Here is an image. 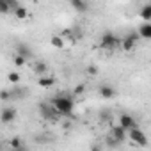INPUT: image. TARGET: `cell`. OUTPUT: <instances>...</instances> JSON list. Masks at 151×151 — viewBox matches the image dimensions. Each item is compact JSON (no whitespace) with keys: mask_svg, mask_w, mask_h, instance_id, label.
<instances>
[{"mask_svg":"<svg viewBox=\"0 0 151 151\" xmlns=\"http://www.w3.org/2000/svg\"><path fill=\"white\" fill-rule=\"evenodd\" d=\"M9 147H13V149H23V147H25V144L22 142V139H20V137H14V139H11V140H9Z\"/></svg>","mask_w":151,"mask_h":151,"instance_id":"e0dca14e","label":"cell"},{"mask_svg":"<svg viewBox=\"0 0 151 151\" xmlns=\"http://www.w3.org/2000/svg\"><path fill=\"white\" fill-rule=\"evenodd\" d=\"M52 107L60 114V117H69L73 112H75V100L73 96L69 94H64V93H59L57 96H53L50 100Z\"/></svg>","mask_w":151,"mask_h":151,"instance_id":"6da1fadb","label":"cell"},{"mask_svg":"<svg viewBox=\"0 0 151 151\" xmlns=\"http://www.w3.org/2000/svg\"><path fill=\"white\" fill-rule=\"evenodd\" d=\"M11 96H13V93H11V91H7V89H2V91H0V100H2V101L11 100Z\"/></svg>","mask_w":151,"mask_h":151,"instance_id":"7402d4cb","label":"cell"},{"mask_svg":"<svg viewBox=\"0 0 151 151\" xmlns=\"http://www.w3.org/2000/svg\"><path fill=\"white\" fill-rule=\"evenodd\" d=\"M110 135H112L116 140L123 142V140L126 139V130H124L121 124H116V126H112V130H110Z\"/></svg>","mask_w":151,"mask_h":151,"instance_id":"30bf717a","label":"cell"},{"mask_svg":"<svg viewBox=\"0 0 151 151\" xmlns=\"http://www.w3.org/2000/svg\"><path fill=\"white\" fill-rule=\"evenodd\" d=\"M39 114H41L43 119H46V121H50V123H59V119H60V114L52 107L50 101L39 103Z\"/></svg>","mask_w":151,"mask_h":151,"instance_id":"7a4b0ae2","label":"cell"},{"mask_svg":"<svg viewBox=\"0 0 151 151\" xmlns=\"http://www.w3.org/2000/svg\"><path fill=\"white\" fill-rule=\"evenodd\" d=\"M140 18L144 22H151V6L149 4H144L142 9H140Z\"/></svg>","mask_w":151,"mask_h":151,"instance_id":"9a60e30c","label":"cell"},{"mask_svg":"<svg viewBox=\"0 0 151 151\" xmlns=\"http://www.w3.org/2000/svg\"><path fill=\"white\" fill-rule=\"evenodd\" d=\"M7 80H9L11 84H18V82L22 80V77H20V73H16V71H11V73L7 75Z\"/></svg>","mask_w":151,"mask_h":151,"instance_id":"d6986e66","label":"cell"},{"mask_svg":"<svg viewBox=\"0 0 151 151\" xmlns=\"http://www.w3.org/2000/svg\"><path fill=\"white\" fill-rule=\"evenodd\" d=\"M25 64H27V59H25V57H22V55H16V57H14V66L23 68Z\"/></svg>","mask_w":151,"mask_h":151,"instance_id":"44dd1931","label":"cell"},{"mask_svg":"<svg viewBox=\"0 0 151 151\" xmlns=\"http://www.w3.org/2000/svg\"><path fill=\"white\" fill-rule=\"evenodd\" d=\"M7 6H9V11L13 13V11H14L20 4H18V0H7Z\"/></svg>","mask_w":151,"mask_h":151,"instance_id":"d4e9b609","label":"cell"},{"mask_svg":"<svg viewBox=\"0 0 151 151\" xmlns=\"http://www.w3.org/2000/svg\"><path fill=\"white\" fill-rule=\"evenodd\" d=\"M107 144H109L110 147H117V146H119L121 142H119V140H116V139H114V137L110 135V137H107Z\"/></svg>","mask_w":151,"mask_h":151,"instance_id":"603a6c76","label":"cell"},{"mask_svg":"<svg viewBox=\"0 0 151 151\" xmlns=\"http://www.w3.org/2000/svg\"><path fill=\"white\" fill-rule=\"evenodd\" d=\"M73 32H75V30H71V29H64L60 36H62L64 39H66V37H68V39H73Z\"/></svg>","mask_w":151,"mask_h":151,"instance_id":"cb8c5ba5","label":"cell"},{"mask_svg":"<svg viewBox=\"0 0 151 151\" xmlns=\"http://www.w3.org/2000/svg\"><path fill=\"white\" fill-rule=\"evenodd\" d=\"M87 71H89V75H96V71H98V69H96L94 66H89V68H87Z\"/></svg>","mask_w":151,"mask_h":151,"instance_id":"4316f807","label":"cell"},{"mask_svg":"<svg viewBox=\"0 0 151 151\" xmlns=\"http://www.w3.org/2000/svg\"><path fill=\"white\" fill-rule=\"evenodd\" d=\"M53 84H55V78H53V77H45V75H41L39 80H37V86L43 87V89H48V87H52Z\"/></svg>","mask_w":151,"mask_h":151,"instance_id":"4fadbf2b","label":"cell"},{"mask_svg":"<svg viewBox=\"0 0 151 151\" xmlns=\"http://www.w3.org/2000/svg\"><path fill=\"white\" fill-rule=\"evenodd\" d=\"M69 6L77 13H87L89 11V0H69Z\"/></svg>","mask_w":151,"mask_h":151,"instance_id":"ba28073f","label":"cell"},{"mask_svg":"<svg viewBox=\"0 0 151 151\" xmlns=\"http://www.w3.org/2000/svg\"><path fill=\"white\" fill-rule=\"evenodd\" d=\"M84 91H86V87L80 84V86H77V87H75V91H73V94L75 96H80V94H84Z\"/></svg>","mask_w":151,"mask_h":151,"instance_id":"484cf974","label":"cell"},{"mask_svg":"<svg viewBox=\"0 0 151 151\" xmlns=\"http://www.w3.org/2000/svg\"><path fill=\"white\" fill-rule=\"evenodd\" d=\"M98 94H100L103 100H112V98L116 96V89H114L112 86L105 84V86H101V87L98 89Z\"/></svg>","mask_w":151,"mask_h":151,"instance_id":"9c48e42d","label":"cell"},{"mask_svg":"<svg viewBox=\"0 0 151 151\" xmlns=\"http://www.w3.org/2000/svg\"><path fill=\"white\" fill-rule=\"evenodd\" d=\"M137 34H139V37H142V39H151V23H149V22L142 23V25L139 27Z\"/></svg>","mask_w":151,"mask_h":151,"instance_id":"8fae6325","label":"cell"},{"mask_svg":"<svg viewBox=\"0 0 151 151\" xmlns=\"http://www.w3.org/2000/svg\"><path fill=\"white\" fill-rule=\"evenodd\" d=\"M126 132H128L126 133V139H130L133 144H137L139 147H146L147 146V137H146V133L139 126H133V128H130Z\"/></svg>","mask_w":151,"mask_h":151,"instance_id":"3957f363","label":"cell"},{"mask_svg":"<svg viewBox=\"0 0 151 151\" xmlns=\"http://www.w3.org/2000/svg\"><path fill=\"white\" fill-rule=\"evenodd\" d=\"M50 45L57 50H62L64 48V37L62 36H52L50 37Z\"/></svg>","mask_w":151,"mask_h":151,"instance_id":"5bb4252c","label":"cell"},{"mask_svg":"<svg viewBox=\"0 0 151 151\" xmlns=\"http://www.w3.org/2000/svg\"><path fill=\"white\" fill-rule=\"evenodd\" d=\"M13 13H14V16H16L18 20H25V18H27V9H25V7H22V6H18Z\"/></svg>","mask_w":151,"mask_h":151,"instance_id":"ac0fdd59","label":"cell"},{"mask_svg":"<svg viewBox=\"0 0 151 151\" xmlns=\"http://www.w3.org/2000/svg\"><path fill=\"white\" fill-rule=\"evenodd\" d=\"M137 41H139V34H137V32H130V34H126V36L119 41V45H121L123 52H133L135 46H137Z\"/></svg>","mask_w":151,"mask_h":151,"instance_id":"5b68a950","label":"cell"},{"mask_svg":"<svg viewBox=\"0 0 151 151\" xmlns=\"http://www.w3.org/2000/svg\"><path fill=\"white\" fill-rule=\"evenodd\" d=\"M14 119H16V109H13V107H6V109L0 110V123L11 124V123H14Z\"/></svg>","mask_w":151,"mask_h":151,"instance_id":"8992f818","label":"cell"},{"mask_svg":"<svg viewBox=\"0 0 151 151\" xmlns=\"http://www.w3.org/2000/svg\"><path fill=\"white\" fill-rule=\"evenodd\" d=\"M9 6H7V0H0V14H9Z\"/></svg>","mask_w":151,"mask_h":151,"instance_id":"ffe728a7","label":"cell"},{"mask_svg":"<svg viewBox=\"0 0 151 151\" xmlns=\"http://www.w3.org/2000/svg\"><path fill=\"white\" fill-rule=\"evenodd\" d=\"M119 37L114 34V32H105L103 36H101V39H100V48H103V50H107V52H112L114 48H117L119 46Z\"/></svg>","mask_w":151,"mask_h":151,"instance_id":"277c9868","label":"cell"},{"mask_svg":"<svg viewBox=\"0 0 151 151\" xmlns=\"http://www.w3.org/2000/svg\"><path fill=\"white\" fill-rule=\"evenodd\" d=\"M119 124H121L124 130H130V128H133V126H139V124H137V119H135L132 114H121Z\"/></svg>","mask_w":151,"mask_h":151,"instance_id":"52a82bcc","label":"cell"},{"mask_svg":"<svg viewBox=\"0 0 151 151\" xmlns=\"http://www.w3.org/2000/svg\"><path fill=\"white\" fill-rule=\"evenodd\" d=\"M32 69H34V73H36V75H39V77H41V75H45V73H46L48 66H46L43 60H39V62H36V64H34V68H32Z\"/></svg>","mask_w":151,"mask_h":151,"instance_id":"2e32d148","label":"cell"},{"mask_svg":"<svg viewBox=\"0 0 151 151\" xmlns=\"http://www.w3.org/2000/svg\"><path fill=\"white\" fill-rule=\"evenodd\" d=\"M16 55H22V57H25V59L29 60V59H30V55H32V50L29 48V45L20 43V45L16 46Z\"/></svg>","mask_w":151,"mask_h":151,"instance_id":"7c38bea8","label":"cell"}]
</instances>
